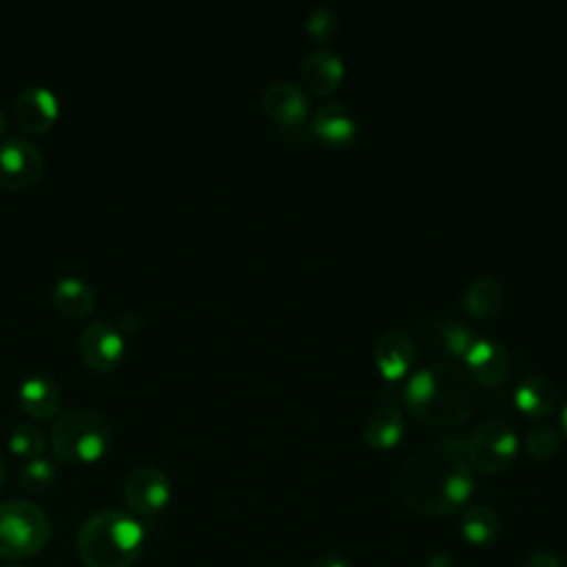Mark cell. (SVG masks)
<instances>
[{"instance_id": "obj_18", "label": "cell", "mask_w": 567, "mask_h": 567, "mask_svg": "<svg viewBox=\"0 0 567 567\" xmlns=\"http://www.w3.org/2000/svg\"><path fill=\"white\" fill-rule=\"evenodd\" d=\"M53 306L66 317H84L95 308V292L82 277H60L51 288Z\"/></svg>"}, {"instance_id": "obj_32", "label": "cell", "mask_w": 567, "mask_h": 567, "mask_svg": "<svg viewBox=\"0 0 567 567\" xmlns=\"http://www.w3.org/2000/svg\"><path fill=\"white\" fill-rule=\"evenodd\" d=\"M4 567H20V565H4Z\"/></svg>"}, {"instance_id": "obj_19", "label": "cell", "mask_w": 567, "mask_h": 567, "mask_svg": "<svg viewBox=\"0 0 567 567\" xmlns=\"http://www.w3.org/2000/svg\"><path fill=\"white\" fill-rule=\"evenodd\" d=\"M401 434L403 414L394 405H379L363 421V439L377 450H388L396 445Z\"/></svg>"}, {"instance_id": "obj_20", "label": "cell", "mask_w": 567, "mask_h": 567, "mask_svg": "<svg viewBox=\"0 0 567 567\" xmlns=\"http://www.w3.org/2000/svg\"><path fill=\"white\" fill-rule=\"evenodd\" d=\"M461 534L470 545H476V547L494 545L501 534V518L487 505H472L463 514Z\"/></svg>"}, {"instance_id": "obj_21", "label": "cell", "mask_w": 567, "mask_h": 567, "mask_svg": "<svg viewBox=\"0 0 567 567\" xmlns=\"http://www.w3.org/2000/svg\"><path fill=\"white\" fill-rule=\"evenodd\" d=\"M503 299H505V290H503L501 281H496L494 277L474 279L463 292V303H465L467 312L478 319L494 317L498 312V308L503 306Z\"/></svg>"}, {"instance_id": "obj_1", "label": "cell", "mask_w": 567, "mask_h": 567, "mask_svg": "<svg viewBox=\"0 0 567 567\" xmlns=\"http://www.w3.org/2000/svg\"><path fill=\"white\" fill-rule=\"evenodd\" d=\"M396 485L412 509L427 516H447L465 505L474 478L456 445L434 443L403 461Z\"/></svg>"}, {"instance_id": "obj_5", "label": "cell", "mask_w": 567, "mask_h": 567, "mask_svg": "<svg viewBox=\"0 0 567 567\" xmlns=\"http://www.w3.org/2000/svg\"><path fill=\"white\" fill-rule=\"evenodd\" d=\"M51 536V520L31 501L0 503V558L20 560L38 554Z\"/></svg>"}, {"instance_id": "obj_14", "label": "cell", "mask_w": 567, "mask_h": 567, "mask_svg": "<svg viewBox=\"0 0 567 567\" xmlns=\"http://www.w3.org/2000/svg\"><path fill=\"white\" fill-rule=\"evenodd\" d=\"M414 359V343L405 330L390 328L381 332L374 341V361L383 377L399 379Z\"/></svg>"}, {"instance_id": "obj_11", "label": "cell", "mask_w": 567, "mask_h": 567, "mask_svg": "<svg viewBox=\"0 0 567 567\" xmlns=\"http://www.w3.org/2000/svg\"><path fill=\"white\" fill-rule=\"evenodd\" d=\"M13 117L20 128L42 133L58 117V97L51 89L35 84L24 86L13 100Z\"/></svg>"}, {"instance_id": "obj_17", "label": "cell", "mask_w": 567, "mask_h": 567, "mask_svg": "<svg viewBox=\"0 0 567 567\" xmlns=\"http://www.w3.org/2000/svg\"><path fill=\"white\" fill-rule=\"evenodd\" d=\"M514 399L523 412L532 416H545L558 403V388L547 374L532 372L518 383Z\"/></svg>"}, {"instance_id": "obj_28", "label": "cell", "mask_w": 567, "mask_h": 567, "mask_svg": "<svg viewBox=\"0 0 567 567\" xmlns=\"http://www.w3.org/2000/svg\"><path fill=\"white\" fill-rule=\"evenodd\" d=\"M312 567H350V563L343 558V556H337V554H323L319 556Z\"/></svg>"}, {"instance_id": "obj_23", "label": "cell", "mask_w": 567, "mask_h": 567, "mask_svg": "<svg viewBox=\"0 0 567 567\" xmlns=\"http://www.w3.org/2000/svg\"><path fill=\"white\" fill-rule=\"evenodd\" d=\"M58 467L47 456H35L22 463L18 472V483L24 492H44L55 481Z\"/></svg>"}, {"instance_id": "obj_26", "label": "cell", "mask_w": 567, "mask_h": 567, "mask_svg": "<svg viewBox=\"0 0 567 567\" xmlns=\"http://www.w3.org/2000/svg\"><path fill=\"white\" fill-rule=\"evenodd\" d=\"M337 27H339V20H337V16H334V11L330 7H315L308 13V18H306V29L317 40L332 38Z\"/></svg>"}, {"instance_id": "obj_3", "label": "cell", "mask_w": 567, "mask_h": 567, "mask_svg": "<svg viewBox=\"0 0 567 567\" xmlns=\"http://www.w3.org/2000/svg\"><path fill=\"white\" fill-rule=\"evenodd\" d=\"M146 529L131 512L111 507L89 516L78 536L75 551L84 567H133L144 551Z\"/></svg>"}, {"instance_id": "obj_12", "label": "cell", "mask_w": 567, "mask_h": 567, "mask_svg": "<svg viewBox=\"0 0 567 567\" xmlns=\"http://www.w3.org/2000/svg\"><path fill=\"white\" fill-rule=\"evenodd\" d=\"M465 363L474 381H483L487 385H498L512 370L507 348L494 339H476L465 352Z\"/></svg>"}, {"instance_id": "obj_29", "label": "cell", "mask_w": 567, "mask_h": 567, "mask_svg": "<svg viewBox=\"0 0 567 567\" xmlns=\"http://www.w3.org/2000/svg\"><path fill=\"white\" fill-rule=\"evenodd\" d=\"M4 128H7V115H4V111H0V135L4 133Z\"/></svg>"}, {"instance_id": "obj_24", "label": "cell", "mask_w": 567, "mask_h": 567, "mask_svg": "<svg viewBox=\"0 0 567 567\" xmlns=\"http://www.w3.org/2000/svg\"><path fill=\"white\" fill-rule=\"evenodd\" d=\"M9 450L22 458H35L44 452V434L33 423H18L9 434Z\"/></svg>"}, {"instance_id": "obj_6", "label": "cell", "mask_w": 567, "mask_h": 567, "mask_svg": "<svg viewBox=\"0 0 567 567\" xmlns=\"http://www.w3.org/2000/svg\"><path fill=\"white\" fill-rule=\"evenodd\" d=\"M516 432L503 419H487L478 423L467 436L465 452L470 463L483 472H503L516 454Z\"/></svg>"}, {"instance_id": "obj_8", "label": "cell", "mask_w": 567, "mask_h": 567, "mask_svg": "<svg viewBox=\"0 0 567 567\" xmlns=\"http://www.w3.org/2000/svg\"><path fill=\"white\" fill-rule=\"evenodd\" d=\"M44 166L38 144L22 135H11L0 142V184L7 188H27L33 184Z\"/></svg>"}, {"instance_id": "obj_27", "label": "cell", "mask_w": 567, "mask_h": 567, "mask_svg": "<svg viewBox=\"0 0 567 567\" xmlns=\"http://www.w3.org/2000/svg\"><path fill=\"white\" fill-rule=\"evenodd\" d=\"M523 567H565V560L549 549H534L527 558Z\"/></svg>"}, {"instance_id": "obj_31", "label": "cell", "mask_w": 567, "mask_h": 567, "mask_svg": "<svg viewBox=\"0 0 567 567\" xmlns=\"http://www.w3.org/2000/svg\"><path fill=\"white\" fill-rule=\"evenodd\" d=\"M2 483H4V458L0 456V487H2Z\"/></svg>"}, {"instance_id": "obj_4", "label": "cell", "mask_w": 567, "mask_h": 567, "mask_svg": "<svg viewBox=\"0 0 567 567\" xmlns=\"http://www.w3.org/2000/svg\"><path fill=\"white\" fill-rule=\"evenodd\" d=\"M109 443L111 427L91 408H71L53 419L51 447L60 461L93 463L109 450Z\"/></svg>"}, {"instance_id": "obj_22", "label": "cell", "mask_w": 567, "mask_h": 567, "mask_svg": "<svg viewBox=\"0 0 567 567\" xmlns=\"http://www.w3.org/2000/svg\"><path fill=\"white\" fill-rule=\"evenodd\" d=\"M430 339L436 343L441 350L465 357V352L472 348V343L478 339L465 323L454 321V319H439L430 328Z\"/></svg>"}, {"instance_id": "obj_16", "label": "cell", "mask_w": 567, "mask_h": 567, "mask_svg": "<svg viewBox=\"0 0 567 567\" xmlns=\"http://www.w3.org/2000/svg\"><path fill=\"white\" fill-rule=\"evenodd\" d=\"M312 131L330 144H346L357 133V120L343 102H326L312 115Z\"/></svg>"}, {"instance_id": "obj_2", "label": "cell", "mask_w": 567, "mask_h": 567, "mask_svg": "<svg viewBox=\"0 0 567 567\" xmlns=\"http://www.w3.org/2000/svg\"><path fill=\"white\" fill-rule=\"evenodd\" d=\"M403 403L427 425L454 427L474 410L476 381L467 368L454 361H436L419 368L408 379Z\"/></svg>"}, {"instance_id": "obj_9", "label": "cell", "mask_w": 567, "mask_h": 567, "mask_svg": "<svg viewBox=\"0 0 567 567\" xmlns=\"http://www.w3.org/2000/svg\"><path fill=\"white\" fill-rule=\"evenodd\" d=\"M78 348L89 368L97 372H106L122 361L126 343L122 332L113 323L104 319H95L84 326Z\"/></svg>"}, {"instance_id": "obj_30", "label": "cell", "mask_w": 567, "mask_h": 567, "mask_svg": "<svg viewBox=\"0 0 567 567\" xmlns=\"http://www.w3.org/2000/svg\"><path fill=\"white\" fill-rule=\"evenodd\" d=\"M560 423L567 430V405H563V410H560Z\"/></svg>"}, {"instance_id": "obj_25", "label": "cell", "mask_w": 567, "mask_h": 567, "mask_svg": "<svg viewBox=\"0 0 567 567\" xmlns=\"http://www.w3.org/2000/svg\"><path fill=\"white\" fill-rule=\"evenodd\" d=\"M560 436L551 425H534L525 434V450L534 458H549L558 450Z\"/></svg>"}, {"instance_id": "obj_10", "label": "cell", "mask_w": 567, "mask_h": 567, "mask_svg": "<svg viewBox=\"0 0 567 567\" xmlns=\"http://www.w3.org/2000/svg\"><path fill=\"white\" fill-rule=\"evenodd\" d=\"M261 106L270 120L281 126H299L308 117V95L288 80L268 84L261 93Z\"/></svg>"}, {"instance_id": "obj_13", "label": "cell", "mask_w": 567, "mask_h": 567, "mask_svg": "<svg viewBox=\"0 0 567 567\" xmlns=\"http://www.w3.org/2000/svg\"><path fill=\"white\" fill-rule=\"evenodd\" d=\"M299 75L312 95H328L343 80V60L332 49H315L301 60Z\"/></svg>"}, {"instance_id": "obj_7", "label": "cell", "mask_w": 567, "mask_h": 567, "mask_svg": "<svg viewBox=\"0 0 567 567\" xmlns=\"http://www.w3.org/2000/svg\"><path fill=\"white\" fill-rule=\"evenodd\" d=\"M126 505L142 516L159 514L173 494L168 476L153 465H140L128 472L122 487Z\"/></svg>"}, {"instance_id": "obj_15", "label": "cell", "mask_w": 567, "mask_h": 567, "mask_svg": "<svg viewBox=\"0 0 567 567\" xmlns=\"http://www.w3.org/2000/svg\"><path fill=\"white\" fill-rule=\"evenodd\" d=\"M20 405L35 419H49L60 410L62 392L60 385L44 374H31L20 383Z\"/></svg>"}]
</instances>
